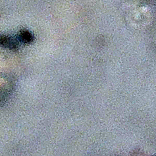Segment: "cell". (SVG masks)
<instances>
[{"instance_id":"6da1fadb","label":"cell","mask_w":156,"mask_h":156,"mask_svg":"<svg viewBox=\"0 0 156 156\" xmlns=\"http://www.w3.org/2000/svg\"><path fill=\"white\" fill-rule=\"evenodd\" d=\"M33 36L32 35L31 33L29 32L23 31L20 33V39L23 41V42L25 43H31L32 40H33Z\"/></svg>"}]
</instances>
